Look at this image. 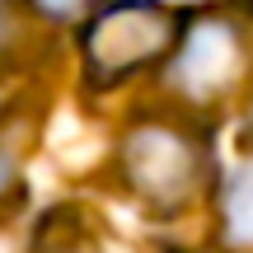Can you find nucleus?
Masks as SVG:
<instances>
[{
	"label": "nucleus",
	"instance_id": "f257e3e1",
	"mask_svg": "<svg viewBox=\"0 0 253 253\" xmlns=\"http://www.w3.org/2000/svg\"><path fill=\"white\" fill-rule=\"evenodd\" d=\"M183 19L160 0H99L84 19L80 56L89 84H122L131 75L164 66L178 42Z\"/></svg>",
	"mask_w": 253,
	"mask_h": 253
},
{
	"label": "nucleus",
	"instance_id": "f03ea898",
	"mask_svg": "<svg viewBox=\"0 0 253 253\" xmlns=\"http://www.w3.org/2000/svg\"><path fill=\"white\" fill-rule=\"evenodd\" d=\"M164 71L192 108H216L235 99L253 75V24L239 9H207L183 19Z\"/></svg>",
	"mask_w": 253,
	"mask_h": 253
},
{
	"label": "nucleus",
	"instance_id": "7ed1b4c3",
	"mask_svg": "<svg viewBox=\"0 0 253 253\" xmlns=\"http://www.w3.org/2000/svg\"><path fill=\"white\" fill-rule=\"evenodd\" d=\"M122 178L136 202L155 211H183L211 183V155L188 122H136L122 141Z\"/></svg>",
	"mask_w": 253,
	"mask_h": 253
},
{
	"label": "nucleus",
	"instance_id": "20e7f679",
	"mask_svg": "<svg viewBox=\"0 0 253 253\" xmlns=\"http://www.w3.org/2000/svg\"><path fill=\"white\" fill-rule=\"evenodd\" d=\"M38 253H113L99 235H89V225H71V211L47 216L42 235H38Z\"/></svg>",
	"mask_w": 253,
	"mask_h": 253
},
{
	"label": "nucleus",
	"instance_id": "39448f33",
	"mask_svg": "<svg viewBox=\"0 0 253 253\" xmlns=\"http://www.w3.org/2000/svg\"><path fill=\"white\" fill-rule=\"evenodd\" d=\"M225 225L239 244H253V160L235 173V183L225 192Z\"/></svg>",
	"mask_w": 253,
	"mask_h": 253
},
{
	"label": "nucleus",
	"instance_id": "423d86ee",
	"mask_svg": "<svg viewBox=\"0 0 253 253\" xmlns=\"http://www.w3.org/2000/svg\"><path fill=\"white\" fill-rule=\"evenodd\" d=\"M24 0H0V71H9L19 56V38H24Z\"/></svg>",
	"mask_w": 253,
	"mask_h": 253
},
{
	"label": "nucleus",
	"instance_id": "0eeeda50",
	"mask_svg": "<svg viewBox=\"0 0 253 253\" xmlns=\"http://www.w3.org/2000/svg\"><path fill=\"white\" fill-rule=\"evenodd\" d=\"M28 5H33L38 14H47V19H80V14H89L99 0H28Z\"/></svg>",
	"mask_w": 253,
	"mask_h": 253
},
{
	"label": "nucleus",
	"instance_id": "6e6552de",
	"mask_svg": "<svg viewBox=\"0 0 253 253\" xmlns=\"http://www.w3.org/2000/svg\"><path fill=\"white\" fill-rule=\"evenodd\" d=\"M19 164H24V155L14 150L9 141H0V197H9L19 183Z\"/></svg>",
	"mask_w": 253,
	"mask_h": 253
},
{
	"label": "nucleus",
	"instance_id": "1a4fd4ad",
	"mask_svg": "<svg viewBox=\"0 0 253 253\" xmlns=\"http://www.w3.org/2000/svg\"><path fill=\"white\" fill-rule=\"evenodd\" d=\"M160 5H197V0H160Z\"/></svg>",
	"mask_w": 253,
	"mask_h": 253
}]
</instances>
